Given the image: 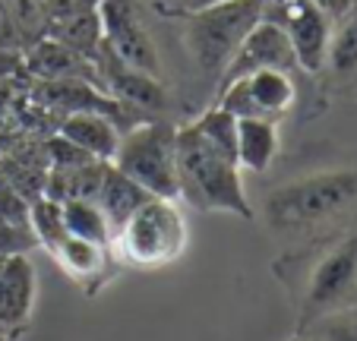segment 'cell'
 <instances>
[{"mask_svg":"<svg viewBox=\"0 0 357 341\" xmlns=\"http://www.w3.org/2000/svg\"><path fill=\"white\" fill-rule=\"evenodd\" d=\"M0 341H10V338H7V335H0Z\"/></svg>","mask_w":357,"mask_h":341,"instance_id":"31","label":"cell"},{"mask_svg":"<svg viewBox=\"0 0 357 341\" xmlns=\"http://www.w3.org/2000/svg\"><path fill=\"white\" fill-rule=\"evenodd\" d=\"M259 20H263V0H228V3H215V7L177 16L181 45L202 86H209L215 92L225 67L231 63L241 41Z\"/></svg>","mask_w":357,"mask_h":341,"instance_id":"4","label":"cell"},{"mask_svg":"<svg viewBox=\"0 0 357 341\" xmlns=\"http://www.w3.org/2000/svg\"><path fill=\"white\" fill-rule=\"evenodd\" d=\"M319 79L326 92H354L357 89V3L332 26L329 57Z\"/></svg>","mask_w":357,"mask_h":341,"instance_id":"15","label":"cell"},{"mask_svg":"<svg viewBox=\"0 0 357 341\" xmlns=\"http://www.w3.org/2000/svg\"><path fill=\"white\" fill-rule=\"evenodd\" d=\"M263 20L284 29L291 47H294L297 67L303 76L319 79L329 57V41L335 22L317 10L310 0H263Z\"/></svg>","mask_w":357,"mask_h":341,"instance_id":"7","label":"cell"},{"mask_svg":"<svg viewBox=\"0 0 357 341\" xmlns=\"http://www.w3.org/2000/svg\"><path fill=\"white\" fill-rule=\"evenodd\" d=\"M10 16V26H13V35L20 41V51H29L35 41L47 38V13L41 7V0H3Z\"/></svg>","mask_w":357,"mask_h":341,"instance_id":"21","label":"cell"},{"mask_svg":"<svg viewBox=\"0 0 357 341\" xmlns=\"http://www.w3.org/2000/svg\"><path fill=\"white\" fill-rule=\"evenodd\" d=\"M0 47H7V51H20V41H16V35H13V26H10V16H7L3 0H0Z\"/></svg>","mask_w":357,"mask_h":341,"instance_id":"29","label":"cell"},{"mask_svg":"<svg viewBox=\"0 0 357 341\" xmlns=\"http://www.w3.org/2000/svg\"><path fill=\"white\" fill-rule=\"evenodd\" d=\"M38 247L32 227L0 218V256H29Z\"/></svg>","mask_w":357,"mask_h":341,"instance_id":"24","label":"cell"},{"mask_svg":"<svg viewBox=\"0 0 357 341\" xmlns=\"http://www.w3.org/2000/svg\"><path fill=\"white\" fill-rule=\"evenodd\" d=\"M282 155V133L275 121L237 117V167L250 174H266Z\"/></svg>","mask_w":357,"mask_h":341,"instance_id":"16","label":"cell"},{"mask_svg":"<svg viewBox=\"0 0 357 341\" xmlns=\"http://www.w3.org/2000/svg\"><path fill=\"white\" fill-rule=\"evenodd\" d=\"M187 218H183L177 199L152 196L111 237V250L121 266L165 268L187 253Z\"/></svg>","mask_w":357,"mask_h":341,"instance_id":"5","label":"cell"},{"mask_svg":"<svg viewBox=\"0 0 357 341\" xmlns=\"http://www.w3.org/2000/svg\"><path fill=\"white\" fill-rule=\"evenodd\" d=\"M29 206H32V202H29L13 183H7L0 177V218L16 221V225H29Z\"/></svg>","mask_w":357,"mask_h":341,"instance_id":"25","label":"cell"},{"mask_svg":"<svg viewBox=\"0 0 357 341\" xmlns=\"http://www.w3.org/2000/svg\"><path fill=\"white\" fill-rule=\"evenodd\" d=\"M114 167L136 181L146 193L177 199V123L149 117L121 133Z\"/></svg>","mask_w":357,"mask_h":341,"instance_id":"6","label":"cell"},{"mask_svg":"<svg viewBox=\"0 0 357 341\" xmlns=\"http://www.w3.org/2000/svg\"><path fill=\"white\" fill-rule=\"evenodd\" d=\"M215 3H228V0H149V7L155 10V16H162V20H177V16L215 7Z\"/></svg>","mask_w":357,"mask_h":341,"instance_id":"26","label":"cell"},{"mask_svg":"<svg viewBox=\"0 0 357 341\" xmlns=\"http://www.w3.org/2000/svg\"><path fill=\"white\" fill-rule=\"evenodd\" d=\"M29 227H32L38 247H45L47 253L61 241L70 237L67 225H63V206L57 199H47V196H38V199L29 206Z\"/></svg>","mask_w":357,"mask_h":341,"instance_id":"22","label":"cell"},{"mask_svg":"<svg viewBox=\"0 0 357 341\" xmlns=\"http://www.w3.org/2000/svg\"><path fill=\"white\" fill-rule=\"evenodd\" d=\"M272 275L294 307V332L357 307V227L329 241L284 247L272 259Z\"/></svg>","mask_w":357,"mask_h":341,"instance_id":"2","label":"cell"},{"mask_svg":"<svg viewBox=\"0 0 357 341\" xmlns=\"http://www.w3.org/2000/svg\"><path fill=\"white\" fill-rule=\"evenodd\" d=\"M51 259L67 272L70 281L79 285V291L86 297H95L111 278L117 275L121 262H117L114 250L105 243H92V241H79V237H67L51 250Z\"/></svg>","mask_w":357,"mask_h":341,"instance_id":"13","label":"cell"},{"mask_svg":"<svg viewBox=\"0 0 357 341\" xmlns=\"http://www.w3.org/2000/svg\"><path fill=\"white\" fill-rule=\"evenodd\" d=\"M291 341H313V338H310V335H301V332H294V338H291Z\"/></svg>","mask_w":357,"mask_h":341,"instance_id":"30","label":"cell"},{"mask_svg":"<svg viewBox=\"0 0 357 341\" xmlns=\"http://www.w3.org/2000/svg\"><path fill=\"white\" fill-rule=\"evenodd\" d=\"M95 70H98V82H101V92H108L114 101H121L123 107L142 117V114H162L168 107V92L162 86V76H152V73H142V70L130 67L111 51L105 41H101L98 54H95ZM149 121V117H142Z\"/></svg>","mask_w":357,"mask_h":341,"instance_id":"10","label":"cell"},{"mask_svg":"<svg viewBox=\"0 0 357 341\" xmlns=\"http://www.w3.org/2000/svg\"><path fill=\"white\" fill-rule=\"evenodd\" d=\"M98 20L105 32V45L121 57L123 63L142 70V73L162 76V57H158L155 38L142 16V0H101Z\"/></svg>","mask_w":357,"mask_h":341,"instance_id":"9","label":"cell"},{"mask_svg":"<svg viewBox=\"0 0 357 341\" xmlns=\"http://www.w3.org/2000/svg\"><path fill=\"white\" fill-rule=\"evenodd\" d=\"M22 61H26V76L29 79H47V82L82 79V82H92V86L101 89L95 63L89 61V57H82V54H76L73 47L54 41V38L35 41L29 51H22Z\"/></svg>","mask_w":357,"mask_h":341,"instance_id":"14","label":"cell"},{"mask_svg":"<svg viewBox=\"0 0 357 341\" xmlns=\"http://www.w3.org/2000/svg\"><path fill=\"white\" fill-rule=\"evenodd\" d=\"M38 275L29 256H0V335L16 341L29 328Z\"/></svg>","mask_w":357,"mask_h":341,"instance_id":"12","label":"cell"},{"mask_svg":"<svg viewBox=\"0 0 357 341\" xmlns=\"http://www.w3.org/2000/svg\"><path fill=\"white\" fill-rule=\"evenodd\" d=\"M98 3L101 0H41V7H45V13H47V22L67 20V16L82 13V10H98Z\"/></svg>","mask_w":357,"mask_h":341,"instance_id":"27","label":"cell"},{"mask_svg":"<svg viewBox=\"0 0 357 341\" xmlns=\"http://www.w3.org/2000/svg\"><path fill=\"white\" fill-rule=\"evenodd\" d=\"M297 73L284 70H257L228 82L215 92L212 105L231 111L234 117H259V121H284L297 105Z\"/></svg>","mask_w":357,"mask_h":341,"instance_id":"8","label":"cell"},{"mask_svg":"<svg viewBox=\"0 0 357 341\" xmlns=\"http://www.w3.org/2000/svg\"><path fill=\"white\" fill-rule=\"evenodd\" d=\"M354 3H357V0H354Z\"/></svg>","mask_w":357,"mask_h":341,"instance_id":"32","label":"cell"},{"mask_svg":"<svg viewBox=\"0 0 357 341\" xmlns=\"http://www.w3.org/2000/svg\"><path fill=\"white\" fill-rule=\"evenodd\" d=\"M57 133L98 161H111L117 146H121V127H117V121H111L108 114H95V111L67 114L57 123Z\"/></svg>","mask_w":357,"mask_h":341,"instance_id":"17","label":"cell"},{"mask_svg":"<svg viewBox=\"0 0 357 341\" xmlns=\"http://www.w3.org/2000/svg\"><path fill=\"white\" fill-rule=\"evenodd\" d=\"M47 38L61 41V45L73 47L76 54H82V57H89V61H95V54H98L101 41H105L98 10H82V13H73V16H67V20L51 22Z\"/></svg>","mask_w":357,"mask_h":341,"instance_id":"19","label":"cell"},{"mask_svg":"<svg viewBox=\"0 0 357 341\" xmlns=\"http://www.w3.org/2000/svg\"><path fill=\"white\" fill-rule=\"evenodd\" d=\"M263 227L284 247L342 237L357 227V161L317 167L266 190Z\"/></svg>","mask_w":357,"mask_h":341,"instance_id":"1","label":"cell"},{"mask_svg":"<svg viewBox=\"0 0 357 341\" xmlns=\"http://www.w3.org/2000/svg\"><path fill=\"white\" fill-rule=\"evenodd\" d=\"M146 199H152V193H146L136 181H130L123 171H117L114 161H111L108 171H105V181H101L98 199H95L101 206V212H105V218H108L111 237L121 231L123 221H127Z\"/></svg>","mask_w":357,"mask_h":341,"instance_id":"18","label":"cell"},{"mask_svg":"<svg viewBox=\"0 0 357 341\" xmlns=\"http://www.w3.org/2000/svg\"><path fill=\"white\" fill-rule=\"evenodd\" d=\"M257 70H284V73H301L297 57H294V47H291L284 29L275 26V22H269V20H259L257 26L247 32V38H243L241 47L234 51L231 63L225 67L222 79H218V89H225L228 82L241 79V76H247V73H257Z\"/></svg>","mask_w":357,"mask_h":341,"instance_id":"11","label":"cell"},{"mask_svg":"<svg viewBox=\"0 0 357 341\" xmlns=\"http://www.w3.org/2000/svg\"><path fill=\"white\" fill-rule=\"evenodd\" d=\"M310 3H313L317 10H323V13L329 16L332 22H338L351 7H354V0H310Z\"/></svg>","mask_w":357,"mask_h":341,"instance_id":"28","label":"cell"},{"mask_svg":"<svg viewBox=\"0 0 357 341\" xmlns=\"http://www.w3.org/2000/svg\"><path fill=\"white\" fill-rule=\"evenodd\" d=\"M301 335H310L313 341H357V307L323 316V319L310 322Z\"/></svg>","mask_w":357,"mask_h":341,"instance_id":"23","label":"cell"},{"mask_svg":"<svg viewBox=\"0 0 357 341\" xmlns=\"http://www.w3.org/2000/svg\"><path fill=\"white\" fill-rule=\"evenodd\" d=\"M61 206H63V225H67L70 237L111 247V227H108V218H105L98 202L95 199H63Z\"/></svg>","mask_w":357,"mask_h":341,"instance_id":"20","label":"cell"},{"mask_svg":"<svg viewBox=\"0 0 357 341\" xmlns=\"http://www.w3.org/2000/svg\"><path fill=\"white\" fill-rule=\"evenodd\" d=\"M177 196L196 212H225L243 221L257 218L237 158L212 146L190 121L177 123Z\"/></svg>","mask_w":357,"mask_h":341,"instance_id":"3","label":"cell"}]
</instances>
